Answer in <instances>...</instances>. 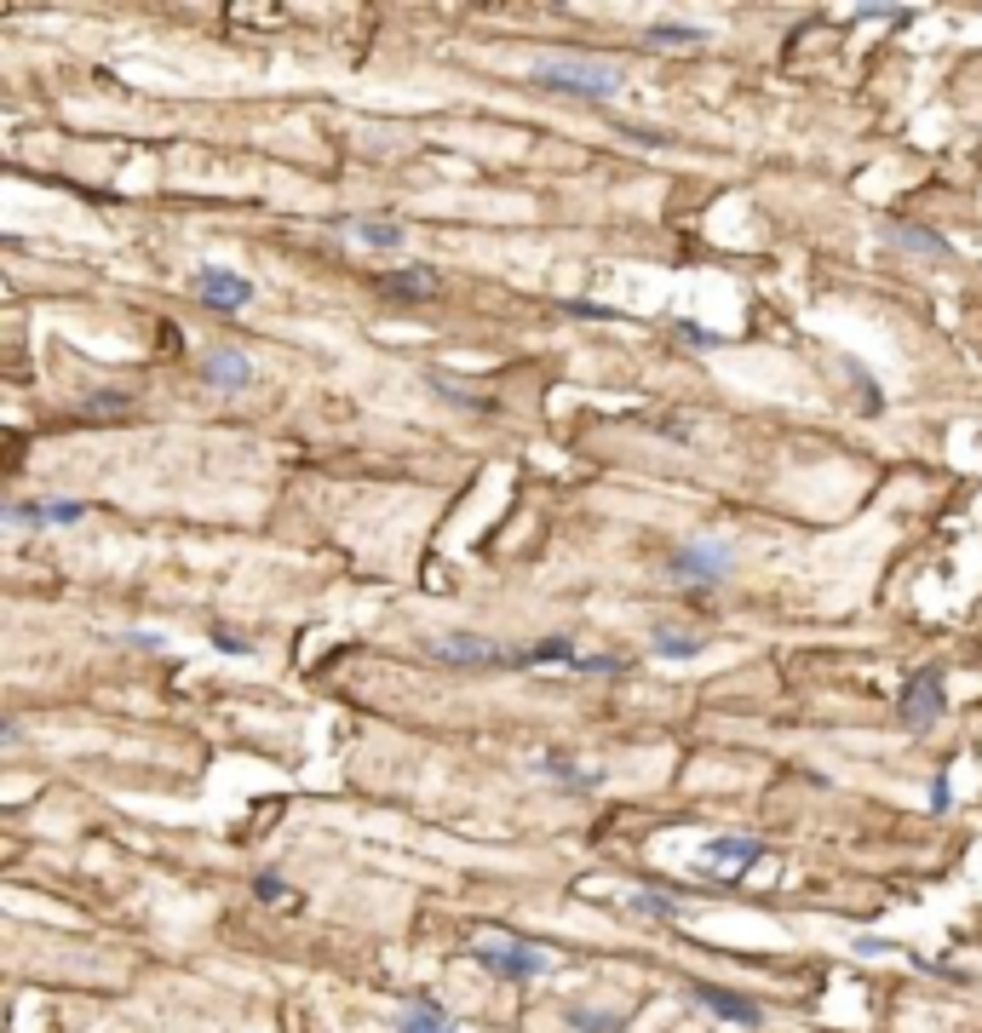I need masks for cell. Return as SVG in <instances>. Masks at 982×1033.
Listing matches in <instances>:
<instances>
[{
	"instance_id": "cell-1",
	"label": "cell",
	"mask_w": 982,
	"mask_h": 1033,
	"mask_svg": "<svg viewBox=\"0 0 982 1033\" xmlns=\"http://www.w3.org/2000/svg\"><path fill=\"white\" fill-rule=\"evenodd\" d=\"M528 75H535V87H546V92L592 98V104H610V98H621V87H626V75L615 64H598V58H540Z\"/></svg>"
},
{
	"instance_id": "cell-2",
	"label": "cell",
	"mask_w": 982,
	"mask_h": 1033,
	"mask_svg": "<svg viewBox=\"0 0 982 1033\" xmlns=\"http://www.w3.org/2000/svg\"><path fill=\"white\" fill-rule=\"evenodd\" d=\"M471 959L483 965L489 976H506V981H535L558 965V953H546L523 936H477L471 942Z\"/></svg>"
},
{
	"instance_id": "cell-3",
	"label": "cell",
	"mask_w": 982,
	"mask_h": 1033,
	"mask_svg": "<svg viewBox=\"0 0 982 1033\" xmlns=\"http://www.w3.org/2000/svg\"><path fill=\"white\" fill-rule=\"evenodd\" d=\"M425 654L443 666H466V672H506V666H523V649L512 643H494V638H477V632H455V638H432Z\"/></svg>"
},
{
	"instance_id": "cell-4",
	"label": "cell",
	"mask_w": 982,
	"mask_h": 1033,
	"mask_svg": "<svg viewBox=\"0 0 982 1033\" xmlns=\"http://www.w3.org/2000/svg\"><path fill=\"white\" fill-rule=\"evenodd\" d=\"M729 563H736V546L729 540H695V546H678L667 558V574L672 581H690V586H718Z\"/></svg>"
},
{
	"instance_id": "cell-5",
	"label": "cell",
	"mask_w": 982,
	"mask_h": 1033,
	"mask_svg": "<svg viewBox=\"0 0 982 1033\" xmlns=\"http://www.w3.org/2000/svg\"><path fill=\"white\" fill-rule=\"evenodd\" d=\"M902 723H914V729H930L942 712H948V689H942V672H914L908 684H902Z\"/></svg>"
},
{
	"instance_id": "cell-6",
	"label": "cell",
	"mask_w": 982,
	"mask_h": 1033,
	"mask_svg": "<svg viewBox=\"0 0 982 1033\" xmlns=\"http://www.w3.org/2000/svg\"><path fill=\"white\" fill-rule=\"evenodd\" d=\"M92 506L87 499H18V506L0 512V523L7 528H69V523H81Z\"/></svg>"
},
{
	"instance_id": "cell-7",
	"label": "cell",
	"mask_w": 982,
	"mask_h": 1033,
	"mask_svg": "<svg viewBox=\"0 0 982 1033\" xmlns=\"http://www.w3.org/2000/svg\"><path fill=\"white\" fill-rule=\"evenodd\" d=\"M190 288L208 299L213 311H242V305H254V282H247V276H236V270H224V265H201V270L190 276Z\"/></svg>"
},
{
	"instance_id": "cell-8",
	"label": "cell",
	"mask_w": 982,
	"mask_h": 1033,
	"mask_svg": "<svg viewBox=\"0 0 982 1033\" xmlns=\"http://www.w3.org/2000/svg\"><path fill=\"white\" fill-rule=\"evenodd\" d=\"M690 999H701L718 1022H736V1028H759V1004L747 993H729V988H713V981H690Z\"/></svg>"
},
{
	"instance_id": "cell-9",
	"label": "cell",
	"mask_w": 982,
	"mask_h": 1033,
	"mask_svg": "<svg viewBox=\"0 0 982 1033\" xmlns=\"http://www.w3.org/2000/svg\"><path fill=\"white\" fill-rule=\"evenodd\" d=\"M201 380L213 391H247L254 385V362H247L242 350H208V357H201Z\"/></svg>"
},
{
	"instance_id": "cell-10",
	"label": "cell",
	"mask_w": 982,
	"mask_h": 1033,
	"mask_svg": "<svg viewBox=\"0 0 982 1033\" xmlns=\"http://www.w3.org/2000/svg\"><path fill=\"white\" fill-rule=\"evenodd\" d=\"M707 862H718V873H729V878H741L752 862H765V839H752V833H741V839H707Z\"/></svg>"
},
{
	"instance_id": "cell-11",
	"label": "cell",
	"mask_w": 982,
	"mask_h": 1033,
	"mask_svg": "<svg viewBox=\"0 0 982 1033\" xmlns=\"http://www.w3.org/2000/svg\"><path fill=\"white\" fill-rule=\"evenodd\" d=\"M885 242L902 254H925V259H953V242L937 236L930 224H885Z\"/></svg>"
},
{
	"instance_id": "cell-12",
	"label": "cell",
	"mask_w": 982,
	"mask_h": 1033,
	"mask_svg": "<svg viewBox=\"0 0 982 1033\" xmlns=\"http://www.w3.org/2000/svg\"><path fill=\"white\" fill-rule=\"evenodd\" d=\"M380 293L386 299H437L443 293V276L432 265H409V270H397V276H380Z\"/></svg>"
},
{
	"instance_id": "cell-13",
	"label": "cell",
	"mask_w": 982,
	"mask_h": 1033,
	"mask_svg": "<svg viewBox=\"0 0 982 1033\" xmlns=\"http://www.w3.org/2000/svg\"><path fill=\"white\" fill-rule=\"evenodd\" d=\"M397 1033H460V1022L437 999H414L409 1011H397Z\"/></svg>"
},
{
	"instance_id": "cell-14",
	"label": "cell",
	"mask_w": 982,
	"mask_h": 1033,
	"mask_svg": "<svg viewBox=\"0 0 982 1033\" xmlns=\"http://www.w3.org/2000/svg\"><path fill=\"white\" fill-rule=\"evenodd\" d=\"M339 231H350L373 254H397L402 247V224H391V218H339Z\"/></svg>"
},
{
	"instance_id": "cell-15",
	"label": "cell",
	"mask_w": 982,
	"mask_h": 1033,
	"mask_svg": "<svg viewBox=\"0 0 982 1033\" xmlns=\"http://www.w3.org/2000/svg\"><path fill=\"white\" fill-rule=\"evenodd\" d=\"M540 770H546L551 781H563V787H574V793H592V787H603V770H581V764H569L563 752H546Z\"/></svg>"
},
{
	"instance_id": "cell-16",
	"label": "cell",
	"mask_w": 982,
	"mask_h": 1033,
	"mask_svg": "<svg viewBox=\"0 0 982 1033\" xmlns=\"http://www.w3.org/2000/svg\"><path fill=\"white\" fill-rule=\"evenodd\" d=\"M655 654H661V661H690V654H701V638L695 632H655Z\"/></svg>"
},
{
	"instance_id": "cell-17",
	"label": "cell",
	"mask_w": 982,
	"mask_h": 1033,
	"mask_svg": "<svg viewBox=\"0 0 982 1033\" xmlns=\"http://www.w3.org/2000/svg\"><path fill=\"white\" fill-rule=\"evenodd\" d=\"M850 947L862 953V959H914V953L891 936H850Z\"/></svg>"
},
{
	"instance_id": "cell-18",
	"label": "cell",
	"mask_w": 982,
	"mask_h": 1033,
	"mask_svg": "<svg viewBox=\"0 0 982 1033\" xmlns=\"http://www.w3.org/2000/svg\"><path fill=\"white\" fill-rule=\"evenodd\" d=\"M569 1028H581V1033H621V1017H603V1011H581V1004H569Z\"/></svg>"
},
{
	"instance_id": "cell-19",
	"label": "cell",
	"mask_w": 982,
	"mask_h": 1033,
	"mask_svg": "<svg viewBox=\"0 0 982 1033\" xmlns=\"http://www.w3.org/2000/svg\"><path fill=\"white\" fill-rule=\"evenodd\" d=\"M649 41H655V46H695V41H707V35H701V30H684V23H655Z\"/></svg>"
},
{
	"instance_id": "cell-20",
	"label": "cell",
	"mask_w": 982,
	"mask_h": 1033,
	"mask_svg": "<svg viewBox=\"0 0 982 1033\" xmlns=\"http://www.w3.org/2000/svg\"><path fill=\"white\" fill-rule=\"evenodd\" d=\"M633 907H638V913H649V919H678V901L661 896V890H638Z\"/></svg>"
},
{
	"instance_id": "cell-21",
	"label": "cell",
	"mask_w": 982,
	"mask_h": 1033,
	"mask_svg": "<svg viewBox=\"0 0 982 1033\" xmlns=\"http://www.w3.org/2000/svg\"><path fill=\"white\" fill-rule=\"evenodd\" d=\"M856 23H891V30H902V23H914L908 7H856Z\"/></svg>"
},
{
	"instance_id": "cell-22",
	"label": "cell",
	"mask_w": 982,
	"mask_h": 1033,
	"mask_svg": "<svg viewBox=\"0 0 982 1033\" xmlns=\"http://www.w3.org/2000/svg\"><path fill=\"white\" fill-rule=\"evenodd\" d=\"M254 896H259V901H299L293 885H288V878H276V873H259V878H254Z\"/></svg>"
},
{
	"instance_id": "cell-23",
	"label": "cell",
	"mask_w": 982,
	"mask_h": 1033,
	"mask_svg": "<svg viewBox=\"0 0 982 1033\" xmlns=\"http://www.w3.org/2000/svg\"><path fill=\"white\" fill-rule=\"evenodd\" d=\"M127 408V391H92L87 396V414H121Z\"/></svg>"
},
{
	"instance_id": "cell-24",
	"label": "cell",
	"mask_w": 982,
	"mask_h": 1033,
	"mask_svg": "<svg viewBox=\"0 0 982 1033\" xmlns=\"http://www.w3.org/2000/svg\"><path fill=\"white\" fill-rule=\"evenodd\" d=\"M948 804H953V781H948V770H942L937 781H930V810H948Z\"/></svg>"
},
{
	"instance_id": "cell-25",
	"label": "cell",
	"mask_w": 982,
	"mask_h": 1033,
	"mask_svg": "<svg viewBox=\"0 0 982 1033\" xmlns=\"http://www.w3.org/2000/svg\"><path fill=\"white\" fill-rule=\"evenodd\" d=\"M213 643H219V649H231V654H247V649H254V643H247L242 632H224V626L213 632Z\"/></svg>"
}]
</instances>
